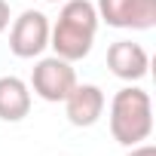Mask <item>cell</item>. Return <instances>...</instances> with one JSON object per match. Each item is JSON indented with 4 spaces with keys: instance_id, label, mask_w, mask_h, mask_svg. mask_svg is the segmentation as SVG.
Here are the masks:
<instances>
[{
    "instance_id": "obj_11",
    "label": "cell",
    "mask_w": 156,
    "mask_h": 156,
    "mask_svg": "<svg viewBox=\"0 0 156 156\" xmlns=\"http://www.w3.org/2000/svg\"><path fill=\"white\" fill-rule=\"evenodd\" d=\"M9 3H6V0H0V34H3L6 28H9Z\"/></svg>"
},
{
    "instance_id": "obj_12",
    "label": "cell",
    "mask_w": 156,
    "mask_h": 156,
    "mask_svg": "<svg viewBox=\"0 0 156 156\" xmlns=\"http://www.w3.org/2000/svg\"><path fill=\"white\" fill-rule=\"evenodd\" d=\"M46 3H61V0H46Z\"/></svg>"
},
{
    "instance_id": "obj_4",
    "label": "cell",
    "mask_w": 156,
    "mask_h": 156,
    "mask_svg": "<svg viewBox=\"0 0 156 156\" xmlns=\"http://www.w3.org/2000/svg\"><path fill=\"white\" fill-rule=\"evenodd\" d=\"M49 19L40 9H25L19 19H12L9 28V52L16 58H40L49 46Z\"/></svg>"
},
{
    "instance_id": "obj_7",
    "label": "cell",
    "mask_w": 156,
    "mask_h": 156,
    "mask_svg": "<svg viewBox=\"0 0 156 156\" xmlns=\"http://www.w3.org/2000/svg\"><path fill=\"white\" fill-rule=\"evenodd\" d=\"M31 113V86L22 76H0V119L3 122H22Z\"/></svg>"
},
{
    "instance_id": "obj_9",
    "label": "cell",
    "mask_w": 156,
    "mask_h": 156,
    "mask_svg": "<svg viewBox=\"0 0 156 156\" xmlns=\"http://www.w3.org/2000/svg\"><path fill=\"white\" fill-rule=\"evenodd\" d=\"M153 25H156V0H132L129 28L132 31H150Z\"/></svg>"
},
{
    "instance_id": "obj_2",
    "label": "cell",
    "mask_w": 156,
    "mask_h": 156,
    "mask_svg": "<svg viewBox=\"0 0 156 156\" xmlns=\"http://www.w3.org/2000/svg\"><path fill=\"white\" fill-rule=\"evenodd\" d=\"M153 132V101L141 86H126L110 98V135L122 147L144 144Z\"/></svg>"
},
{
    "instance_id": "obj_3",
    "label": "cell",
    "mask_w": 156,
    "mask_h": 156,
    "mask_svg": "<svg viewBox=\"0 0 156 156\" xmlns=\"http://www.w3.org/2000/svg\"><path fill=\"white\" fill-rule=\"evenodd\" d=\"M76 86V70L70 61L58 58V55H49V58H40L31 70V89L37 98L49 101V104H58L67 98V92Z\"/></svg>"
},
{
    "instance_id": "obj_6",
    "label": "cell",
    "mask_w": 156,
    "mask_h": 156,
    "mask_svg": "<svg viewBox=\"0 0 156 156\" xmlns=\"http://www.w3.org/2000/svg\"><path fill=\"white\" fill-rule=\"evenodd\" d=\"M107 67L113 76L126 83H138L147 76V67H150V55L141 43H132V40H116L110 43L107 49Z\"/></svg>"
},
{
    "instance_id": "obj_8",
    "label": "cell",
    "mask_w": 156,
    "mask_h": 156,
    "mask_svg": "<svg viewBox=\"0 0 156 156\" xmlns=\"http://www.w3.org/2000/svg\"><path fill=\"white\" fill-rule=\"evenodd\" d=\"M95 12H98V22H107L110 28H129L132 0H98Z\"/></svg>"
},
{
    "instance_id": "obj_1",
    "label": "cell",
    "mask_w": 156,
    "mask_h": 156,
    "mask_svg": "<svg viewBox=\"0 0 156 156\" xmlns=\"http://www.w3.org/2000/svg\"><path fill=\"white\" fill-rule=\"evenodd\" d=\"M98 31V12L92 0H64L58 22L49 28V46L64 61H80L92 52Z\"/></svg>"
},
{
    "instance_id": "obj_5",
    "label": "cell",
    "mask_w": 156,
    "mask_h": 156,
    "mask_svg": "<svg viewBox=\"0 0 156 156\" xmlns=\"http://www.w3.org/2000/svg\"><path fill=\"white\" fill-rule=\"evenodd\" d=\"M61 104H64V116H67L70 126L89 129V126H95V122L101 119L107 98H104V92H101L95 83H76Z\"/></svg>"
},
{
    "instance_id": "obj_10",
    "label": "cell",
    "mask_w": 156,
    "mask_h": 156,
    "mask_svg": "<svg viewBox=\"0 0 156 156\" xmlns=\"http://www.w3.org/2000/svg\"><path fill=\"white\" fill-rule=\"evenodd\" d=\"M129 156H156V147L153 144H135L129 150Z\"/></svg>"
}]
</instances>
